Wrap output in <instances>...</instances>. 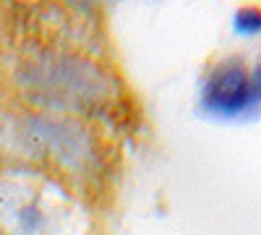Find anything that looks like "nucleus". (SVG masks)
<instances>
[{
  "label": "nucleus",
  "mask_w": 261,
  "mask_h": 235,
  "mask_svg": "<svg viewBox=\"0 0 261 235\" xmlns=\"http://www.w3.org/2000/svg\"><path fill=\"white\" fill-rule=\"evenodd\" d=\"M27 89L63 110H92L107 102L115 84L102 68L71 55H47L27 66Z\"/></svg>",
  "instance_id": "nucleus-1"
},
{
  "label": "nucleus",
  "mask_w": 261,
  "mask_h": 235,
  "mask_svg": "<svg viewBox=\"0 0 261 235\" xmlns=\"http://www.w3.org/2000/svg\"><path fill=\"white\" fill-rule=\"evenodd\" d=\"M201 105L206 113L238 118L261 105V63L253 68L246 60L230 58L214 66L201 87Z\"/></svg>",
  "instance_id": "nucleus-2"
},
{
  "label": "nucleus",
  "mask_w": 261,
  "mask_h": 235,
  "mask_svg": "<svg viewBox=\"0 0 261 235\" xmlns=\"http://www.w3.org/2000/svg\"><path fill=\"white\" fill-rule=\"evenodd\" d=\"M235 29L241 34H258L261 32V8L248 6L235 13Z\"/></svg>",
  "instance_id": "nucleus-3"
}]
</instances>
